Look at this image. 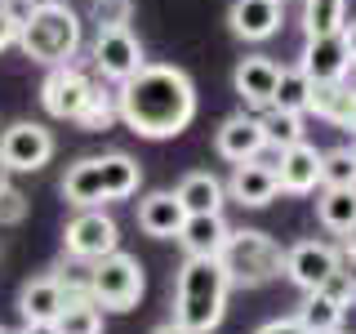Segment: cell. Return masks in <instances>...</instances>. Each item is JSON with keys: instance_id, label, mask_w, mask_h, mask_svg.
<instances>
[{"instance_id": "obj_21", "label": "cell", "mask_w": 356, "mask_h": 334, "mask_svg": "<svg viewBox=\"0 0 356 334\" xmlns=\"http://www.w3.org/2000/svg\"><path fill=\"white\" fill-rule=\"evenodd\" d=\"M227 223H222V214H187L183 218V228H178V245H183L187 254H214L222 250V241H227Z\"/></svg>"}, {"instance_id": "obj_7", "label": "cell", "mask_w": 356, "mask_h": 334, "mask_svg": "<svg viewBox=\"0 0 356 334\" xmlns=\"http://www.w3.org/2000/svg\"><path fill=\"white\" fill-rule=\"evenodd\" d=\"M143 63H147V58H143V45H138V36L129 31V22H103V27H98L94 67H98V76H103V81L125 85Z\"/></svg>"}, {"instance_id": "obj_25", "label": "cell", "mask_w": 356, "mask_h": 334, "mask_svg": "<svg viewBox=\"0 0 356 334\" xmlns=\"http://www.w3.org/2000/svg\"><path fill=\"white\" fill-rule=\"evenodd\" d=\"M294 321H298V326H303L307 334H330V330H343V308H339V303H330L321 289H307V299L298 303Z\"/></svg>"}, {"instance_id": "obj_32", "label": "cell", "mask_w": 356, "mask_h": 334, "mask_svg": "<svg viewBox=\"0 0 356 334\" xmlns=\"http://www.w3.org/2000/svg\"><path fill=\"white\" fill-rule=\"evenodd\" d=\"M67 259H72V254H67ZM49 276L58 281V289L67 294V303H76V299H89V263H85V259L58 263Z\"/></svg>"}, {"instance_id": "obj_10", "label": "cell", "mask_w": 356, "mask_h": 334, "mask_svg": "<svg viewBox=\"0 0 356 334\" xmlns=\"http://www.w3.org/2000/svg\"><path fill=\"white\" fill-rule=\"evenodd\" d=\"M343 263V254L334 250L330 241H298L285 250V276L294 281L298 289H321V281L334 272V267Z\"/></svg>"}, {"instance_id": "obj_26", "label": "cell", "mask_w": 356, "mask_h": 334, "mask_svg": "<svg viewBox=\"0 0 356 334\" xmlns=\"http://www.w3.org/2000/svg\"><path fill=\"white\" fill-rule=\"evenodd\" d=\"M263 138L267 148H294V143H303V116L298 111H281V107H263Z\"/></svg>"}, {"instance_id": "obj_19", "label": "cell", "mask_w": 356, "mask_h": 334, "mask_svg": "<svg viewBox=\"0 0 356 334\" xmlns=\"http://www.w3.org/2000/svg\"><path fill=\"white\" fill-rule=\"evenodd\" d=\"M174 196L183 200L187 214H222V200H227V187H222L218 174L209 170H192L183 183L174 187Z\"/></svg>"}, {"instance_id": "obj_38", "label": "cell", "mask_w": 356, "mask_h": 334, "mask_svg": "<svg viewBox=\"0 0 356 334\" xmlns=\"http://www.w3.org/2000/svg\"><path fill=\"white\" fill-rule=\"evenodd\" d=\"M343 45H348V54H352V67H356V18H352V22H343Z\"/></svg>"}, {"instance_id": "obj_14", "label": "cell", "mask_w": 356, "mask_h": 334, "mask_svg": "<svg viewBox=\"0 0 356 334\" xmlns=\"http://www.w3.org/2000/svg\"><path fill=\"white\" fill-rule=\"evenodd\" d=\"M214 148L222 161L241 165V161H254L259 152H267V138H263V120L250 116V111H236V116H227L214 134Z\"/></svg>"}, {"instance_id": "obj_31", "label": "cell", "mask_w": 356, "mask_h": 334, "mask_svg": "<svg viewBox=\"0 0 356 334\" xmlns=\"http://www.w3.org/2000/svg\"><path fill=\"white\" fill-rule=\"evenodd\" d=\"M321 187H356V148L321 152Z\"/></svg>"}, {"instance_id": "obj_40", "label": "cell", "mask_w": 356, "mask_h": 334, "mask_svg": "<svg viewBox=\"0 0 356 334\" xmlns=\"http://www.w3.org/2000/svg\"><path fill=\"white\" fill-rule=\"evenodd\" d=\"M9 183V170H5V161H0V187H5Z\"/></svg>"}, {"instance_id": "obj_30", "label": "cell", "mask_w": 356, "mask_h": 334, "mask_svg": "<svg viewBox=\"0 0 356 334\" xmlns=\"http://www.w3.org/2000/svg\"><path fill=\"white\" fill-rule=\"evenodd\" d=\"M58 334H103V308L89 303V299H76L58 312Z\"/></svg>"}, {"instance_id": "obj_23", "label": "cell", "mask_w": 356, "mask_h": 334, "mask_svg": "<svg viewBox=\"0 0 356 334\" xmlns=\"http://www.w3.org/2000/svg\"><path fill=\"white\" fill-rule=\"evenodd\" d=\"M98 174H103V196L107 200H129L143 183V165L125 152H107L98 156Z\"/></svg>"}, {"instance_id": "obj_2", "label": "cell", "mask_w": 356, "mask_h": 334, "mask_svg": "<svg viewBox=\"0 0 356 334\" xmlns=\"http://www.w3.org/2000/svg\"><path fill=\"white\" fill-rule=\"evenodd\" d=\"M227 272H222L218 254H187L183 267H178L174 281V321L192 334H209L218 330L222 312H227Z\"/></svg>"}, {"instance_id": "obj_36", "label": "cell", "mask_w": 356, "mask_h": 334, "mask_svg": "<svg viewBox=\"0 0 356 334\" xmlns=\"http://www.w3.org/2000/svg\"><path fill=\"white\" fill-rule=\"evenodd\" d=\"M254 334H307V330L298 326L294 317H276V321H267V326H259Z\"/></svg>"}, {"instance_id": "obj_37", "label": "cell", "mask_w": 356, "mask_h": 334, "mask_svg": "<svg viewBox=\"0 0 356 334\" xmlns=\"http://www.w3.org/2000/svg\"><path fill=\"white\" fill-rule=\"evenodd\" d=\"M18 334H58V326H54V321H22Z\"/></svg>"}, {"instance_id": "obj_20", "label": "cell", "mask_w": 356, "mask_h": 334, "mask_svg": "<svg viewBox=\"0 0 356 334\" xmlns=\"http://www.w3.org/2000/svg\"><path fill=\"white\" fill-rule=\"evenodd\" d=\"M67 308V294L58 289V281H54L49 272L36 276V281H27L18 289V312L22 321H58V312Z\"/></svg>"}, {"instance_id": "obj_9", "label": "cell", "mask_w": 356, "mask_h": 334, "mask_svg": "<svg viewBox=\"0 0 356 334\" xmlns=\"http://www.w3.org/2000/svg\"><path fill=\"white\" fill-rule=\"evenodd\" d=\"M63 250L72 254V259H85V263H94V259H103V254L111 250H120V228H116V218L103 214V209H76V218L63 228Z\"/></svg>"}, {"instance_id": "obj_1", "label": "cell", "mask_w": 356, "mask_h": 334, "mask_svg": "<svg viewBox=\"0 0 356 334\" xmlns=\"http://www.w3.org/2000/svg\"><path fill=\"white\" fill-rule=\"evenodd\" d=\"M116 111L138 138H178L196 120V85L174 63H143L125 85H116Z\"/></svg>"}, {"instance_id": "obj_12", "label": "cell", "mask_w": 356, "mask_h": 334, "mask_svg": "<svg viewBox=\"0 0 356 334\" xmlns=\"http://www.w3.org/2000/svg\"><path fill=\"white\" fill-rule=\"evenodd\" d=\"M312 85H330V81H348L352 72V54L343 45V31H330V36H307L303 45V63Z\"/></svg>"}, {"instance_id": "obj_13", "label": "cell", "mask_w": 356, "mask_h": 334, "mask_svg": "<svg viewBox=\"0 0 356 334\" xmlns=\"http://www.w3.org/2000/svg\"><path fill=\"white\" fill-rule=\"evenodd\" d=\"M232 85H236V94H241L245 107L263 111V107H272V98H276V85H281V63H272L267 54H250V58L236 63Z\"/></svg>"}, {"instance_id": "obj_28", "label": "cell", "mask_w": 356, "mask_h": 334, "mask_svg": "<svg viewBox=\"0 0 356 334\" xmlns=\"http://www.w3.org/2000/svg\"><path fill=\"white\" fill-rule=\"evenodd\" d=\"M348 22V0H303V27L307 36H330Z\"/></svg>"}, {"instance_id": "obj_16", "label": "cell", "mask_w": 356, "mask_h": 334, "mask_svg": "<svg viewBox=\"0 0 356 334\" xmlns=\"http://www.w3.org/2000/svg\"><path fill=\"white\" fill-rule=\"evenodd\" d=\"M281 0H232L227 27L241 40H267L281 31Z\"/></svg>"}, {"instance_id": "obj_8", "label": "cell", "mask_w": 356, "mask_h": 334, "mask_svg": "<svg viewBox=\"0 0 356 334\" xmlns=\"http://www.w3.org/2000/svg\"><path fill=\"white\" fill-rule=\"evenodd\" d=\"M94 76L81 72L76 63H58L44 72L40 81V107L49 111L54 120H76L81 116V107L89 103V94H94Z\"/></svg>"}, {"instance_id": "obj_3", "label": "cell", "mask_w": 356, "mask_h": 334, "mask_svg": "<svg viewBox=\"0 0 356 334\" xmlns=\"http://www.w3.org/2000/svg\"><path fill=\"white\" fill-rule=\"evenodd\" d=\"M18 49L40 67L72 63L81 54V18L63 0H36L18 22Z\"/></svg>"}, {"instance_id": "obj_18", "label": "cell", "mask_w": 356, "mask_h": 334, "mask_svg": "<svg viewBox=\"0 0 356 334\" xmlns=\"http://www.w3.org/2000/svg\"><path fill=\"white\" fill-rule=\"evenodd\" d=\"M307 111H316L321 120H330V125H339V129H352V134H356V89H348L343 81L312 85Z\"/></svg>"}, {"instance_id": "obj_6", "label": "cell", "mask_w": 356, "mask_h": 334, "mask_svg": "<svg viewBox=\"0 0 356 334\" xmlns=\"http://www.w3.org/2000/svg\"><path fill=\"white\" fill-rule=\"evenodd\" d=\"M54 152H58V143L40 120H14L0 134V161L9 174H36L54 161Z\"/></svg>"}, {"instance_id": "obj_43", "label": "cell", "mask_w": 356, "mask_h": 334, "mask_svg": "<svg viewBox=\"0 0 356 334\" xmlns=\"http://www.w3.org/2000/svg\"><path fill=\"white\" fill-rule=\"evenodd\" d=\"M281 5H285V0H281Z\"/></svg>"}, {"instance_id": "obj_35", "label": "cell", "mask_w": 356, "mask_h": 334, "mask_svg": "<svg viewBox=\"0 0 356 334\" xmlns=\"http://www.w3.org/2000/svg\"><path fill=\"white\" fill-rule=\"evenodd\" d=\"M9 45H18V14L0 0V49H9Z\"/></svg>"}, {"instance_id": "obj_41", "label": "cell", "mask_w": 356, "mask_h": 334, "mask_svg": "<svg viewBox=\"0 0 356 334\" xmlns=\"http://www.w3.org/2000/svg\"><path fill=\"white\" fill-rule=\"evenodd\" d=\"M0 334H18V330H9V326H0Z\"/></svg>"}, {"instance_id": "obj_29", "label": "cell", "mask_w": 356, "mask_h": 334, "mask_svg": "<svg viewBox=\"0 0 356 334\" xmlns=\"http://www.w3.org/2000/svg\"><path fill=\"white\" fill-rule=\"evenodd\" d=\"M307 98H312V81H307V72H303V67H281V85H276L272 107H281V111H298V116H303V111H307Z\"/></svg>"}, {"instance_id": "obj_5", "label": "cell", "mask_w": 356, "mask_h": 334, "mask_svg": "<svg viewBox=\"0 0 356 334\" xmlns=\"http://www.w3.org/2000/svg\"><path fill=\"white\" fill-rule=\"evenodd\" d=\"M143 289H147L143 263L134 259V254H125V250H111V254L89 263V303H98L103 312L138 308Z\"/></svg>"}, {"instance_id": "obj_42", "label": "cell", "mask_w": 356, "mask_h": 334, "mask_svg": "<svg viewBox=\"0 0 356 334\" xmlns=\"http://www.w3.org/2000/svg\"><path fill=\"white\" fill-rule=\"evenodd\" d=\"M330 334H343V330H330Z\"/></svg>"}, {"instance_id": "obj_27", "label": "cell", "mask_w": 356, "mask_h": 334, "mask_svg": "<svg viewBox=\"0 0 356 334\" xmlns=\"http://www.w3.org/2000/svg\"><path fill=\"white\" fill-rule=\"evenodd\" d=\"M120 120V111H116V89H103V85H94V94H89V103L81 107V116H76V125H81L85 134H103L111 129Z\"/></svg>"}, {"instance_id": "obj_4", "label": "cell", "mask_w": 356, "mask_h": 334, "mask_svg": "<svg viewBox=\"0 0 356 334\" xmlns=\"http://www.w3.org/2000/svg\"><path fill=\"white\" fill-rule=\"evenodd\" d=\"M218 263H222V272H227V281L241 285V289H259L267 281H276V276H285L281 241L259 232V228L227 232V241H222V250H218Z\"/></svg>"}, {"instance_id": "obj_17", "label": "cell", "mask_w": 356, "mask_h": 334, "mask_svg": "<svg viewBox=\"0 0 356 334\" xmlns=\"http://www.w3.org/2000/svg\"><path fill=\"white\" fill-rule=\"evenodd\" d=\"M183 218H187V209L174 192H147L138 200V228L156 241H174L178 228H183Z\"/></svg>"}, {"instance_id": "obj_24", "label": "cell", "mask_w": 356, "mask_h": 334, "mask_svg": "<svg viewBox=\"0 0 356 334\" xmlns=\"http://www.w3.org/2000/svg\"><path fill=\"white\" fill-rule=\"evenodd\" d=\"M316 218L325 232H339V237L356 232V187H325L316 200Z\"/></svg>"}, {"instance_id": "obj_22", "label": "cell", "mask_w": 356, "mask_h": 334, "mask_svg": "<svg viewBox=\"0 0 356 334\" xmlns=\"http://www.w3.org/2000/svg\"><path fill=\"white\" fill-rule=\"evenodd\" d=\"M63 196H67V205H76V209H94V205H103V174H98V156H85V161H76L72 170L63 174Z\"/></svg>"}, {"instance_id": "obj_33", "label": "cell", "mask_w": 356, "mask_h": 334, "mask_svg": "<svg viewBox=\"0 0 356 334\" xmlns=\"http://www.w3.org/2000/svg\"><path fill=\"white\" fill-rule=\"evenodd\" d=\"M321 294H325L330 303H339L343 312H348V308L356 303V276L339 263V267H334V272L325 276V281H321Z\"/></svg>"}, {"instance_id": "obj_39", "label": "cell", "mask_w": 356, "mask_h": 334, "mask_svg": "<svg viewBox=\"0 0 356 334\" xmlns=\"http://www.w3.org/2000/svg\"><path fill=\"white\" fill-rule=\"evenodd\" d=\"M152 334H192V330H183V326H178V321H165V326H156Z\"/></svg>"}, {"instance_id": "obj_34", "label": "cell", "mask_w": 356, "mask_h": 334, "mask_svg": "<svg viewBox=\"0 0 356 334\" xmlns=\"http://www.w3.org/2000/svg\"><path fill=\"white\" fill-rule=\"evenodd\" d=\"M27 209H31V200L22 196L14 183L0 187V223H5V228H18V223L27 218Z\"/></svg>"}, {"instance_id": "obj_11", "label": "cell", "mask_w": 356, "mask_h": 334, "mask_svg": "<svg viewBox=\"0 0 356 334\" xmlns=\"http://www.w3.org/2000/svg\"><path fill=\"white\" fill-rule=\"evenodd\" d=\"M222 187H227V196L236 200V205H245V209H263V205H272V200L281 196L276 165H263L259 156H254V161L232 165V178Z\"/></svg>"}, {"instance_id": "obj_15", "label": "cell", "mask_w": 356, "mask_h": 334, "mask_svg": "<svg viewBox=\"0 0 356 334\" xmlns=\"http://www.w3.org/2000/svg\"><path fill=\"white\" fill-rule=\"evenodd\" d=\"M276 178H281V192L289 196H307L321 187V152L312 143H294V148L276 152Z\"/></svg>"}]
</instances>
